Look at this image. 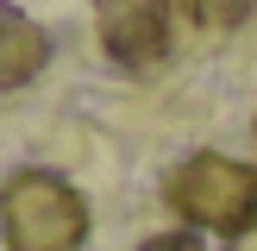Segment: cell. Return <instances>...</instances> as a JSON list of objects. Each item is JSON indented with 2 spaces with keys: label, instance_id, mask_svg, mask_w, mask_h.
<instances>
[{
  "label": "cell",
  "instance_id": "cell-4",
  "mask_svg": "<svg viewBox=\"0 0 257 251\" xmlns=\"http://www.w3.org/2000/svg\"><path fill=\"white\" fill-rule=\"evenodd\" d=\"M44 63H50V32L13 0H0V88H25Z\"/></svg>",
  "mask_w": 257,
  "mask_h": 251
},
{
  "label": "cell",
  "instance_id": "cell-2",
  "mask_svg": "<svg viewBox=\"0 0 257 251\" xmlns=\"http://www.w3.org/2000/svg\"><path fill=\"white\" fill-rule=\"evenodd\" d=\"M170 207L201 232L238 238L257 226V170L238 157H220V151H195L170 176Z\"/></svg>",
  "mask_w": 257,
  "mask_h": 251
},
{
  "label": "cell",
  "instance_id": "cell-3",
  "mask_svg": "<svg viewBox=\"0 0 257 251\" xmlns=\"http://www.w3.org/2000/svg\"><path fill=\"white\" fill-rule=\"evenodd\" d=\"M100 50L125 69H157L170 57V0H94Z\"/></svg>",
  "mask_w": 257,
  "mask_h": 251
},
{
  "label": "cell",
  "instance_id": "cell-6",
  "mask_svg": "<svg viewBox=\"0 0 257 251\" xmlns=\"http://www.w3.org/2000/svg\"><path fill=\"white\" fill-rule=\"evenodd\" d=\"M145 251H201V238L195 232H157V238H145Z\"/></svg>",
  "mask_w": 257,
  "mask_h": 251
},
{
  "label": "cell",
  "instance_id": "cell-7",
  "mask_svg": "<svg viewBox=\"0 0 257 251\" xmlns=\"http://www.w3.org/2000/svg\"><path fill=\"white\" fill-rule=\"evenodd\" d=\"M226 251H257V226H251V232H238V238H232Z\"/></svg>",
  "mask_w": 257,
  "mask_h": 251
},
{
  "label": "cell",
  "instance_id": "cell-5",
  "mask_svg": "<svg viewBox=\"0 0 257 251\" xmlns=\"http://www.w3.org/2000/svg\"><path fill=\"white\" fill-rule=\"evenodd\" d=\"M182 7H188V19L207 25V32H232V25H245L257 13V0H182Z\"/></svg>",
  "mask_w": 257,
  "mask_h": 251
},
{
  "label": "cell",
  "instance_id": "cell-1",
  "mask_svg": "<svg viewBox=\"0 0 257 251\" xmlns=\"http://www.w3.org/2000/svg\"><path fill=\"white\" fill-rule=\"evenodd\" d=\"M0 238L7 251H82L88 207L57 170H19L0 188Z\"/></svg>",
  "mask_w": 257,
  "mask_h": 251
}]
</instances>
